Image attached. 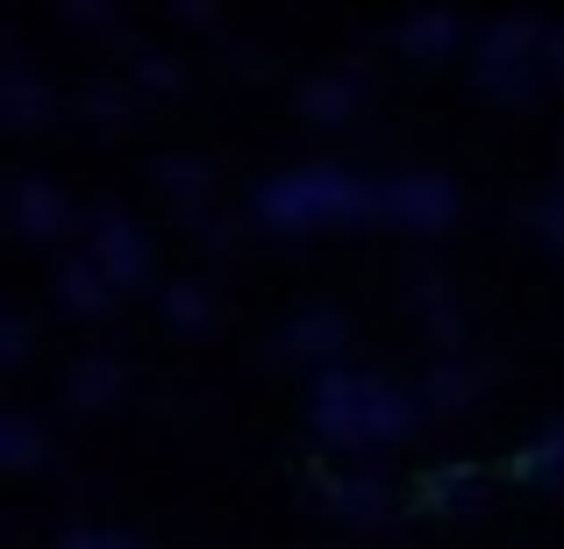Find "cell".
<instances>
[{"label":"cell","mask_w":564,"mask_h":549,"mask_svg":"<svg viewBox=\"0 0 564 549\" xmlns=\"http://www.w3.org/2000/svg\"><path fill=\"white\" fill-rule=\"evenodd\" d=\"M57 307H65V315H79V321H100L115 307V286L86 257H72V264H57Z\"/></svg>","instance_id":"cell-14"},{"label":"cell","mask_w":564,"mask_h":549,"mask_svg":"<svg viewBox=\"0 0 564 549\" xmlns=\"http://www.w3.org/2000/svg\"><path fill=\"white\" fill-rule=\"evenodd\" d=\"M122 385H129V371H122L115 350H86V358L65 371V399L72 407H108V399H122Z\"/></svg>","instance_id":"cell-12"},{"label":"cell","mask_w":564,"mask_h":549,"mask_svg":"<svg viewBox=\"0 0 564 549\" xmlns=\"http://www.w3.org/2000/svg\"><path fill=\"white\" fill-rule=\"evenodd\" d=\"M79 108L94 114L100 129H108V122L122 129V122H129V108H137V94H129L122 79H94V86H86V94H79Z\"/></svg>","instance_id":"cell-21"},{"label":"cell","mask_w":564,"mask_h":549,"mask_svg":"<svg viewBox=\"0 0 564 549\" xmlns=\"http://www.w3.org/2000/svg\"><path fill=\"white\" fill-rule=\"evenodd\" d=\"M486 385V371L479 364H465V358H443L436 371L422 378V407H436V414H457V407H471V393Z\"/></svg>","instance_id":"cell-17"},{"label":"cell","mask_w":564,"mask_h":549,"mask_svg":"<svg viewBox=\"0 0 564 549\" xmlns=\"http://www.w3.org/2000/svg\"><path fill=\"white\" fill-rule=\"evenodd\" d=\"M457 43H471L457 14H408V22L393 29V51L422 57V65H436V57H457Z\"/></svg>","instance_id":"cell-13"},{"label":"cell","mask_w":564,"mask_h":549,"mask_svg":"<svg viewBox=\"0 0 564 549\" xmlns=\"http://www.w3.org/2000/svg\"><path fill=\"white\" fill-rule=\"evenodd\" d=\"M8 221L29 235V243H51V235L72 229V200H65L51 179H36V172H29V179L8 186Z\"/></svg>","instance_id":"cell-7"},{"label":"cell","mask_w":564,"mask_h":549,"mask_svg":"<svg viewBox=\"0 0 564 549\" xmlns=\"http://www.w3.org/2000/svg\"><path fill=\"white\" fill-rule=\"evenodd\" d=\"M457 207H465V193H457L451 172H393V179H379V215L400 221V229H443Z\"/></svg>","instance_id":"cell-4"},{"label":"cell","mask_w":564,"mask_h":549,"mask_svg":"<svg viewBox=\"0 0 564 549\" xmlns=\"http://www.w3.org/2000/svg\"><path fill=\"white\" fill-rule=\"evenodd\" d=\"M543 36L551 22L536 14H500V22L471 29V79L494 100H529L543 86Z\"/></svg>","instance_id":"cell-3"},{"label":"cell","mask_w":564,"mask_h":549,"mask_svg":"<svg viewBox=\"0 0 564 549\" xmlns=\"http://www.w3.org/2000/svg\"><path fill=\"white\" fill-rule=\"evenodd\" d=\"M0 114H8V129H36L43 114H57V86L36 79L29 57H14V65L0 72Z\"/></svg>","instance_id":"cell-10"},{"label":"cell","mask_w":564,"mask_h":549,"mask_svg":"<svg viewBox=\"0 0 564 549\" xmlns=\"http://www.w3.org/2000/svg\"><path fill=\"white\" fill-rule=\"evenodd\" d=\"M158 315H165L172 329H207V321H215V293H207L200 278H172V286L158 293Z\"/></svg>","instance_id":"cell-18"},{"label":"cell","mask_w":564,"mask_h":549,"mask_svg":"<svg viewBox=\"0 0 564 549\" xmlns=\"http://www.w3.org/2000/svg\"><path fill=\"white\" fill-rule=\"evenodd\" d=\"M286 358H315L322 371H336V358H344V343H350V315L344 307H329V300H315V307H301V315L286 321Z\"/></svg>","instance_id":"cell-6"},{"label":"cell","mask_w":564,"mask_h":549,"mask_svg":"<svg viewBox=\"0 0 564 549\" xmlns=\"http://www.w3.org/2000/svg\"><path fill=\"white\" fill-rule=\"evenodd\" d=\"M29 343H36V321H29V315H8V321H0V364H22L29 358Z\"/></svg>","instance_id":"cell-24"},{"label":"cell","mask_w":564,"mask_h":549,"mask_svg":"<svg viewBox=\"0 0 564 549\" xmlns=\"http://www.w3.org/2000/svg\"><path fill=\"white\" fill-rule=\"evenodd\" d=\"M508 479H522V485H564V421H551L536 442H522V450L508 457Z\"/></svg>","instance_id":"cell-16"},{"label":"cell","mask_w":564,"mask_h":549,"mask_svg":"<svg viewBox=\"0 0 564 549\" xmlns=\"http://www.w3.org/2000/svg\"><path fill=\"white\" fill-rule=\"evenodd\" d=\"M365 100V72L358 65H329L315 79H301V114L307 122H350Z\"/></svg>","instance_id":"cell-9"},{"label":"cell","mask_w":564,"mask_h":549,"mask_svg":"<svg viewBox=\"0 0 564 549\" xmlns=\"http://www.w3.org/2000/svg\"><path fill=\"white\" fill-rule=\"evenodd\" d=\"M151 186L165 193L172 207H193V200H200V193L215 186V179H207V165H200V157H158V165H151Z\"/></svg>","instance_id":"cell-19"},{"label":"cell","mask_w":564,"mask_h":549,"mask_svg":"<svg viewBox=\"0 0 564 549\" xmlns=\"http://www.w3.org/2000/svg\"><path fill=\"white\" fill-rule=\"evenodd\" d=\"M129 86H137V94H180L186 65L172 51H137V57H129Z\"/></svg>","instance_id":"cell-20"},{"label":"cell","mask_w":564,"mask_h":549,"mask_svg":"<svg viewBox=\"0 0 564 549\" xmlns=\"http://www.w3.org/2000/svg\"><path fill=\"white\" fill-rule=\"evenodd\" d=\"M57 549H143V542L137 536H115V528L79 521V528H65V536H57Z\"/></svg>","instance_id":"cell-23"},{"label":"cell","mask_w":564,"mask_h":549,"mask_svg":"<svg viewBox=\"0 0 564 549\" xmlns=\"http://www.w3.org/2000/svg\"><path fill=\"white\" fill-rule=\"evenodd\" d=\"M86 264H94L100 278H108L115 293H129L143 272H151V243H143V229L129 215H94V235H86Z\"/></svg>","instance_id":"cell-5"},{"label":"cell","mask_w":564,"mask_h":549,"mask_svg":"<svg viewBox=\"0 0 564 549\" xmlns=\"http://www.w3.org/2000/svg\"><path fill=\"white\" fill-rule=\"evenodd\" d=\"M529 229L543 235V250H557V257H564V186H557V193H543V200L529 207Z\"/></svg>","instance_id":"cell-22"},{"label":"cell","mask_w":564,"mask_h":549,"mask_svg":"<svg viewBox=\"0 0 564 549\" xmlns=\"http://www.w3.org/2000/svg\"><path fill=\"white\" fill-rule=\"evenodd\" d=\"M315 493L329 499L344 521H379L386 507H393V493H386V479L372 471H336V464H315Z\"/></svg>","instance_id":"cell-8"},{"label":"cell","mask_w":564,"mask_h":549,"mask_svg":"<svg viewBox=\"0 0 564 549\" xmlns=\"http://www.w3.org/2000/svg\"><path fill=\"white\" fill-rule=\"evenodd\" d=\"M479 485H486L479 464H436V471H422V479H414L408 499L422 514H457V507H471V499H479Z\"/></svg>","instance_id":"cell-11"},{"label":"cell","mask_w":564,"mask_h":549,"mask_svg":"<svg viewBox=\"0 0 564 549\" xmlns=\"http://www.w3.org/2000/svg\"><path fill=\"white\" fill-rule=\"evenodd\" d=\"M543 79L564 86V22H551V36H543Z\"/></svg>","instance_id":"cell-25"},{"label":"cell","mask_w":564,"mask_h":549,"mask_svg":"<svg viewBox=\"0 0 564 549\" xmlns=\"http://www.w3.org/2000/svg\"><path fill=\"white\" fill-rule=\"evenodd\" d=\"M307 421L329 450H393L422 428V385H386L372 371H322L307 393Z\"/></svg>","instance_id":"cell-1"},{"label":"cell","mask_w":564,"mask_h":549,"mask_svg":"<svg viewBox=\"0 0 564 549\" xmlns=\"http://www.w3.org/2000/svg\"><path fill=\"white\" fill-rule=\"evenodd\" d=\"M250 215L264 229H286V235L336 229V221H372L379 179H365L350 165H293V172H272V179L250 193Z\"/></svg>","instance_id":"cell-2"},{"label":"cell","mask_w":564,"mask_h":549,"mask_svg":"<svg viewBox=\"0 0 564 549\" xmlns=\"http://www.w3.org/2000/svg\"><path fill=\"white\" fill-rule=\"evenodd\" d=\"M43 457H51V428H43L29 407H8V421H0V464L8 471H36Z\"/></svg>","instance_id":"cell-15"}]
</instances>
